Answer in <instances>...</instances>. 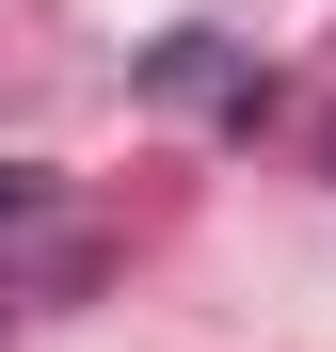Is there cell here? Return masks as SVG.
I'll list each match as a JSON object with an SVG mask.
<instances>
[{"label": "cell", "mask_w": 336, "mask_h": 352, "mask_svg": "<svg viewBox=\"0 0 336 352\" xmlns=\"http://www.w3.org/2000/svg\"><path fill=\"white\" fill-rule=\"evenodd\" d=\"M16 208H32V176H16V160H0V224H16Z\"/></svg>", "instance_id": "cell-2"}, {"label": "cell", "mask_w": 336, "mask_h": 352, "mask_svg": "<svg viewBox=\"0 0 336 352\" xmlns=\"http://www.w3.org/2000/svg\"><path fill=\"white\" fill-rule=\"evenodd\" d=\"M320 160H336V129H320Z\"/></svg>", "instance_id": "cell-3"}, {"label": "cell", "mask_w": 336, "mask_h": 352, "mask_svg": "<svg viewBox=\"0 0 336 352\" xmlns=\"http://www.w3.org/2000/svg\"><path fill=\"white\" fill-rule=\"evenodd\" d=\"M144 80H160V96H224V112H256V80L224 65V32H177V48L144 65Z\"/></svg>", "instance_id": "cell-1"}]
</instances>
